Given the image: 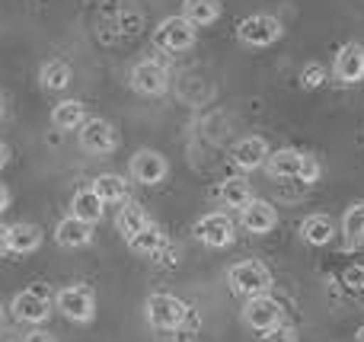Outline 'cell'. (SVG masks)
<instances>
[{
  "label": "cell",
  "mask_w": 364,
  "mask_h": 342,
  "mask_svg": "<svg viewBox=\"0 0 364 342\" xmlns=\"http://www.w3.org/2000/svg\"><path fill=\"white\" fill-rule=\"evenodd\" d=\"M269 173L275 179H301V183H316V179H320V164H316V157H310V154L284 147V151L269 154Z\"/></svg>",
  "instance_id": "1"
},
{
  "label": "cell",
  "mask_w": 364,
  "mask_h": 342,
  "mask_svg": "<svg viewBox=\"0 0 364 342\" xmlns=\"http://www.w3.org/2000/svg\"><path fill=\"white\" fill-rule=\"evenodd\" d=\"M144 311H147V324H151L154 330H164V333L182 330V326L188 324V317H192V314H188V307L182 304L176 294H164V292L151 294Z\"/></svg>",
  "instance_id": "2"
},
{
  "label": "cell",
  "mask_w": 364,
  "mask_h": 342,
  "mask_svg": "<svg viewBox=\"0 0 364 342\" xmlns=\"http://www.w3.org/2000/svg\"><path fill=\"white\" fill-rule=\"evenodd\" d=\"M227 282H230L233 294H243V298H259V294H269L272 288V272L262 262H237V266L227 269Z\"/></svg>",
  "instance_id": "3"
},
{
  "label": "cell",
  "mask_w": 364,
  "mask_h": 342,
  "mask_svg": "<svg viewBox=\"0 0 364 342\" xmlns=\"http://www.w3.org/2000/svg\"><path fill=\"white\" fill-rule=\"evenodd\" d=\"M192 237L211 250H224L237 240V228H233V221L224 211H211V215H201L192 224Z\"/></svg>",
  "instance_id": "4"
},
{
  "label": "cell",
  "mask_w": 364,
  "mask_h": 342,
  "mask_svg": "<svg viewBox=\"0 0 364 342\" xmlns=\"http://www.w3.org/2000/svg\"><path fill=\"white\" fill-rule=\"evenodd\" d=\"M55 304H58V311L68 320H74V324H90V320L96 317V294H93V288H87V285L61 288V292L55 294Z\"/></svg>",
  "instance_id": "5"
},
{
  "label": "cell",
  "mask_w": 364,
  "mask_h": 342,
  "mask_svg": "<svg viewBox=\"0 0 364 342\" xmlns=\"http://www.w3.org/2000/svg\"><path fill=\"white\" fill-rule=\"evenodd\" d=\"M51 314V292L45 285H29L13 298V317L23 324H45Z\"/></svg>",
  "instance_id": "6"
},
{
  "label": "cell",
  "mask_w": 364,
  "mask_h": 342,
  "mask_svg": "<svg viewBox=\"0 0 364 342\" xmlns=\"http://www.w3.org/2000/svg\"><path fill=\"white\" fill-rule=\"evenodd\" d=\"M237 36H240V42L252 45V48H265V45L282 38V23L275 16H269V13H252V16L240 19Z\"/></svg>",
  "instance_id": "7"
},
{
  "label": "cell",
  "mask_w": 364,
  "mask_h": 342,
  "mask_svg": "<svg viewBox=\"0 0 364 342\" xmlns=\"http://www.w3.org/2000/svg\"><path fill=\"white\" fill-rule=\"evenodd\" d=\"M195 42V26L182 16H166L164 23L154 29V45L164 51H186Z\"/></svg>",
  "instance_id": "8"
},
{
  "label": "cell",
  "mask_w": 364,
  "mask_h": 342,
  "mask_svg": "<svg viewBox=\"0 0 364 342\" xmlns=\"http://www.w3.org/2000/svg\"><path fill=\"white\" fill-rule=\"evenodd\" d=\"M166 173H170V164H166L164 154L157 151H138L132 157V179L141 186H157L166 179Z\"/></svg>",
  "instance_id": "9"
},
{
  "label": "cell",
  "mask_w": 364,
  "mask_h": 342,
  "mask_svg": "<svg viewBox=\"0 0 364 342\" xmlns=\"http://www.w3.org/2000/svg\"><path fill=\"white\" fill-rule=\"evenodd\" d=\"M119 138H115V128L106 119H87L80 125V147L90 154H112Z\"/></svg>",
  "instance_id": "10"
},
{
  "label": "cell",
  "mask_w": 364,
  "mask_h": 342,
  "mask_svg": "<svg viewBox=\"0 0 364 342\" xmlns=\"http://www.w3.org/2000/svg\"><path fill=\"white\" fill-rule=\"evenodd\" d=\"M132 87L144 96H160L170 87V77H166V68L157 61H141L132 68Z\"/></svg>",
  "instance_id": "11"
},
{
  "label": "cell",
  "mask_w": 364,
  "mask_h": 342,
  "mask_svg": "<svg viewBox=\"0 0 364 342\" xmlns=\"http://www.w3.org/2000/svg\"><path fill=\"white\" fill-rule=\"evenodd\" d=\"M243 320H246V326H252V330L265 333L269 326H275L278 320H282V307H278V301L269 298V294H259V298H246Z\"/></svg>",
  "instance_id": "12"
},
{
  "label": "cell",
  "mask_w": 364,
  "mask_h": 342,
  "mask_svg": "<svg viewBox=\"0 0 364 342\" xmlns=\"http://www.w3.org/2000/svg\"><path fill=\"white\" fill-rule=\"evenodd\" d=\"M336 77L342 83H358L364 80V45L358 42H346L336 51V64H333Z\"/></svg>",
  "instance_id": "13"
},
{
  "label": "cell",
  "mask_w": 364,
  "mask_h": 342,
  "mask_svg": "<svg viewBox=\"0 0 364 342\" xmlns=\"http://www.w3.org/2000/svg\"><path fill=\"white\" fill-rule=\"evenodd\" d=\"M240 221H243V228L250 234H269L278 224V211H275V205L262 202V198H252L246 208H240Z\"/></svg>",
  "instance_id": "14"
},
{
  "label": "cell",
  "mask_w": 364,
  "mask_h": 342,
  "mask_svg": "<svg viewBox=\"0 0 364 342\" xmlns=\"http://www.w3.org/2000/svg\"><path fill=\"white\" fill-rule=\"evenodd\" d=\"M233 164L240 170H259L262 164H269V144L259 134H250V138L237 141L233 144Z\"/></svg>",
  "instance_id": "15"
},
{
  "label": "cell",
  "mask_w": 364,
  "mask_h": 342,
  "mask_svg": "<svg viewBox=\"0 0 364 342\" xmlns=\"http://www.w3.org/2000/svg\"><path fill=\"white\" fill-rule=\"evenodd\" d=\"M128 247H132V253L138 256H147V260H160V256L170 250V237L164 234V230L157 228V224H147L141 234H134L132 240H128Z\"/></svg>",
  "instance_id": "16"
},
{
  "label": "cell",
  "mask_w": 364,
  "mask_h": 342,
  "mask_svg": "<svg viewBox=\"0 0 364 342\" xmlns=\"http://www.w3.org/2000/svg\"><path fill=\"white\" fill-rule=\"evenodd\" d=\"M102 215H106V205L100 202V196L93 189L74 192V198H70V218H77L83 224H96V221H102Z\"/></svg>",
  "instance_id": "17"
},
{
  "label": "cell",
  "mask_w": 364,
  "mask_h": 342,
  "mask_svg": "<svg viewBox=\"0 0 364 342\" xmlns=\"http://www.w3.org/2000/svg\"><path fill=\"white\" fill-rule=\"evenodd\" d=\"M90 189L100 196L102 205H125L128 202V183L119 173H102V176H96Z\"/></svg>",
  "instance_id": "18"
},
{
  "label": "cell",
  "mask_w": 364,
  "mask_h": 342,
  "mask_svg": "<svg viewBox=\"0 0 364 342\" xmlns=\"http://www.w3.org/2000/svg\"><path fill=\"white\" fill-rule=\"evenodd\" d=\"M301 237L310 243V247H326L336 237V224L329 215H307L301 221Z\"/></svg>",
  "instance_id": "19"
},
{
  "label": "cell",
  "mask_w": 364,
  "mask_h": 342,
  "mask_svg": "<svg viewBox=\"0 0 364 342\" xmlns=\"http://www.w3.org/2000/svg\"><path fill=\"white\" fill-rule=\"evenodd\" d=\"M42 247V230L36 224H13L10 228V240H6V253H36Z\"/></svg>",
  "instance_id": "20"
},
{
  "label": "cell",
  "mask_w": 364,
  "mask_h": 342,
  "mask_svg": "<svg viewBox=\"0 0 364 342\" xmlns=\"http://www.w3.org/2000/svg\"><path fill=\"white\" fill-rule=\"evenodd\" d=\"M55 237L61 247H87L93 240V224H83L77 218H64V221H58Z\"/></svg>",
  "instance_id": "21"
},
{
  "label": "cell",
  "mask_w": 364,
  "mask_h": 342,
  "mask_svg": "<svg viewBox=\"0 0 364 342\" xmlns=\"http://www.w3.org/2000/svg\"><path fill=\"white\" fill-rule=\"evenodd\" d=\"M87 122V112H83V102L80 100H64L51 109V125L58 132H70V128H80Z\"/></svg>",
  "instance_id": "22"
},
{
  "label": "cell",
  "mask_w": 364,
  "mask_h": 342,
  "mask_svg": "<svg viewBox=\"0 0 364 342\" xmlns=\"http://www.w3.org/2000/svg\"><path fill=\"white\" fill-rule=\"evenodd\" d=\"M147 224H151V218L144 215V208H141L138 202H125L119 211V218H115V228H119V234L125 237V240H132L134 234H141Z\"/></svg>",
  "instance_id": "23"
},
{
  "label": "cell",
  "mask_w": 364,
  "mask_h": 342,
  "mask_svg": "<svg viewBox=\"0 0 364 342\" xmlns=\"http://www.w3.org/2000/svg\"><path fill=\"white\" fill-rule=\"evenodd\" d=\"M220 16V0H182V19L192 26H208Z\"/></svg>",
  "instance_id": "24"
},
{
  "label": "cell",
  "mask_w": 364,
  "mask_h": 342,
  "mask_svg": "<svg viewBox=\"0 0 364 342\" xmlns=\"http://www.w3.org/2000/svg\"><path fill=\"white\" fill-rule=\"evenodd\" d=\"M220 202L227 205V208H246V205L252 202V189L250 183H246L243 176H230L220 183Z\"/></svg>",
  "instance_id": "25"
},
{
  "label": "cell",
  "mask_w": 364,
  "mask_h": 342,
  "mask_svg": "<svg viewBox=\"0 0 364 342\" xmlns=\"http://www.w3.org/2000/svg\"><path fill=\"white\" fill-rule=\"evenodd\" d=\"M38 80H42L45 90H64L70 83V64L61 61V58H51V61L42 64V70H38Z\"/></svg>",
  "instance_id": "26"
},
{
  "label": "cell",
  "mask_w": 364,
  "mask_h": 342,
  "mask_svg": "<svg viewBox=\"0 0 364 342\" xmlns=\"http://www.w3.org/2000/svg\"><path fill=\"white\" fill-rule=\"evenodd\" d=\"M342 234H346V240L352 243V247L364 243V202H355L352 208L346 211V218H342Z\"/></svg>",
  "instance_id": "27"
},
{
  "label": "cell",
  "mask_w": 364,
  "mask_h": 342,
  "mask_svg": "<svg viewBox=\"0 0 364 342\" xmlns=\"http://www.w3.org/2000/svg\"><path fill=\"white\" fill-rule=\"evenodd\" d=\"M323 83H326V68H323V64H316V61L304 64V68H301V87L304 90H320Z\"/></svg>",
  "instance_id": "28"
},
{
  "label": "cell",
  "mask_w": 364,
  "mask_h": 342,
  "mask_svg": "<svg viewBox=\"0 0 364 342\" xmlns=\"http://www.w3.org/2000/svg\"><path fill=\"white\" fill-rule=\"evenodd\" d=\"M259 342H297V330L291 324H284V320H278L275 326H269V330L259 336Z\"/></svg>",
  "instance_id": "29"
},
{
  "label": "cell",
  "mask_w": 364,
  "mask_h": 342,
  "mask_svg": "<svg viewBox=\"0 0 364 342\" xmlns=\"http://www.w3.org/2000/svg\"><path fill=\"white\" fill-rule=\"evenodd\" d=\"M342 282H346V288H348V292L364 294V266H352V269H346V275H342Z\"/></svg>",
  "instance_id": "30"
},
{
  "label": "cell",
  "mask_w": 364,
  "mask_h": 342,
  "mask_svg": "<svg viewBox=\"0 0 364 342\" xmlns=\"http://www.w3.org/2000/svg\"><path fill=\"white\" fill-rule=\"evenodd\" d=\"M23 342H58L51 333H45V330H32V333H26Z\"/></svg>",
  "instance_id": "31"
},
{
  "label": "cell",
  "mask_w": 364,
  "mask_h": 342,
  "mask_svg": "<svg viewBox=\"0 0 364 342\" xmlns=\"http://www.w3.org/2000/svg\"><path fill=\"white\" fill-rule=\"evenodd\" d=\"M6 164H10V147L0 141V170H6Z\"/></svg>",
  "instance_id": "32"
},
{
  "label": "cell",
  "mask_w": 364,
  "mask_h": 342,
  "mask_svg": "<svg viewBox=\"0 0 364 342\" xmlns=\"http://www.w3.org/2000/svg\"><path fill=\"white\" fill-rule=\"evenodd\" d=\"M6 240H10V228L0 224V253H6Z\"/></svg>",
  "instance_id": "33"
},
{
  "label": "cell",
  "mask_w": 364,
  "mask_h": 342,
  "mask_svg": "<svg viewBox=\"0 0 364 342\" xmlns=\"http://www.w3.org/2000/svg\"><path fill=\"white\" fill-rule=\"evenodd\" d=\"M6 205H10V192H6V186L0 183V211H6Z\"/></svg>",
  "instance_id": "34"
},
{
  "label": "cell",
  "mask_w": 364,
  "mask_h": 342,
  "mask_svg": "<svg viewBox=\"0 0 364 342\" xmlns=\"http://www.w3.org/2000/svg\"><path fill=\"white\" fill-rule=\"evenodd\" d=\"M355 342H364V326L358 330V336H355Z\"/></svg>",
  "instance_id": "35"
},
{
  "label": "cell",
  "mask_w": 364,
  "mask_h": 342,
  "mask_svg": "<svg viewBox=\"0 0 364 342\" xmlns=\"http://www.w3.org/2000/svg\"><path fill=\"white\" fill-rule=\"evenodd\" d=\"M0 115H4V96H0Z\"/></svg>",
  "instance_id": "36"
}]
</instances>
